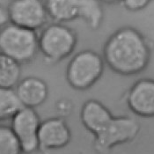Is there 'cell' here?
<instances>
[{
  "label": "cell",
  "mask_w": 154,
  "mask_h": 154,
  "mask_svg": "<svg viewBox=\"0 0 154 154\" xmlns=\"http://www.w3.org/2000/svg\"><path fill=\"white\" fill-rule=\"evenodd\" d=\"M151 48L142 33L131 26H124L113 33L103 48L105 63L122 76L141 73L151 60Z\"/></svg>",
  "instance_id": "cell-1"
},
{
  "label": "cell",
  "mask_w": 154,
  "mask_h": 154,
  "mask_svg": "<svg viewBox=\"0 0 154 154\" xmlns=\"http://www.w3.org/2000/svg\"><path fill=\"white\" fill-rule=\"evenodd\" d=\"M39 52L36 31L11 22L0 26V53L20 64L31 63Z\"/></svg>",
  "instance_id": "cell-2"
},
{
  "label": "cell",
  "mask_w": 154,
  "mask_h": 154,
  "mask_svg": "<svg viewBox=\"0 0 154 154\" xmlns=\"http://www.w3.org/2000/svg\"><path fill=\"white\" fill-rule=\"evenodd\" d=\"M104 58L97 52L85 49L77 53L66 68V80L75 90L85 91L97 83L103 75Z\"/></svg>",
  "instance_id": "cell-3"
},
{
  "label": "cell",
  "mask_w": 154,
  "mask_h": 154,
  "mask_svg": "<svg viewBox=\"0 0 154 154\" xmlns=\"http://www.w3.org/2000/svg\"><path fill=\"white\" fill-rule=\"evenodd\" d=\"M77 44L76 32L63 23L48 25L39 36V52L49 63H57L70 57Z\"/></svg>",
  "instance_id": "cell-4"
},
{
  "label": "cell",
  "mask_w": 154,
  "mask_h": 154,
  "mask_svg": "<svg viewBox=\"0 0 154 154\" xmlns=\"http://www.w3.org/2000/svg\"><path fill=\"white\" fill-rule=\"evenodd\" d=\"M140 130V123L135 118L127 116H114L107 127L94 136V148L97 153L107 154L117 145L133 141Z\"/></svg>",
  "instance_id": "cell-5"
},
{
  "label": "cell",
  "mask_w": 154,
  "mask_h": 154,
  "mask_svg": "<svg viewBox=\"0 0 154 154\" xmlns=\"http://www.w3.org/2000/svg\"><path fill=\"white\" fill-rule=\"evenodd\" d=\"M6 10L9 22L35 31L45 26L48 18L43 0H12Z\"/></svg>",
  "instance_id": "cell-6"
},
{
  "label": "cell",
  "mask_w": 154,
  "mask_h": 154,
  "mask_svg": "<svg viewBox=\"0 0 154 154\" xmlns=\"http://www.w3.org/2000/svg\"><path fill=\"white\" fill-rule=\"evenodd\" d=\"M11 120L10 127L20 143L23 153L32 154L38 151V135L42 122L35 108L22 107Z\"/></svg>",
  "instance_id": "cell-7"
},
{
  "label": "cell",
  "mask_w": 154,
  "mask_h": 154,
  "mask_svg": "<svg viewBox=\"0 0 154 154\" xmlns=\"http://www.w3.org/2000/svg\"><path fill=\"white\" fill-rule=\"evenodd\" d=\"M39 150L49 152L66 147L71 141V131L67 122L61 117L48 118L41 122Z\"/></svg>",
  "instance_id": "cell-8"
},
{
  "label": "cell",
  "mask_w": 154,
  "mask_h": 154,
  "mask_svg": "<svg viewBox=\"0 0 154 154\" xmlns=\"http://www.w3.org/2000/svg\"><path fill=\"white\" fill-rule=\"evenodd\" d=\"M127 105L139 117H154V79H141L133 84L127 95Z\"/></svg>",
  "instance_id": "cell-9"
},
{
  "label": "cell",
  "mask_w": 154,
  "mask_h": 154,
  "mask_svg": "<svg viewBox=\"0 0 154 154\" xmlns=\"http://www.w3.org/2000/svg\"><path fill=\"white\" fill-rule=\"evenodd\" d=\"M14 90L22 106L31 108L42 105L48 96V87L46 82L35 76L20 79Z\"/></svg>",
  "instance_id": "cell-10"
},
{
  "label": "cell",
  "mask_w": 154,
  "mask_h": 154,
  "mask_svg": "<svg viewBox=\"0 0 154 154\" xmlns=\"http://www.w3.org/2000/svg\"><path fill=\"white\" fill-rule=\"evenodd\" d=\"M114 116L103 103L97 100L85 101L80 111V120L83 126L94 136L103 131Z\"/></svg>",
  "instance_id": "cell-11"
},
{
  "label": "cell",
  "mask_w": 154,
  "mask_h": 154,
  "mask_svg": "<svg viewBox=\"0 0 154 154\" xmlns=\"http://www.w3.org/2000/svg\"><path fill=\"white\" fill-rule=\"evenodd\" d=\"M48 18L57 23L75 20L79 17V0H45Z\"/></svg>",
  "instance_id": "cell-12"
},
{
  "label": "cell",
  "mask_w": 154,
  "mask_h": 154,
  "mask_svg": "<svg viewBox=\"0 0 154 154\" xmlns=\"http://www.w3.org/2000/svg\"><path fill=\"white\" fill-rule=\"evenodd\" d=\"M21 64L0 53V87L14 89L20 81Z\"/></svg>",
  "instance_id": "cell-13"
},
{
  "label": "cell",
  "mask_w": 154,
  "mask_h": 154,
  "mask_svg": "<svg viewBox=\"0 0 154 154\" xmlns=\"http://www.w3.org/2000/svg\"><path fill=\"white\" fill-rule=\"evenodd\" d=\"M103 8L99 0H79V17L92 29L100 26L103 20Z\"/></svg>",
  "instance_id": "cell-14"
},
{
  "label": "cell",
  "mask_w": 154,
  "mask_h": 154,
  "mask_svg": "<svg viewBox=\"0 0 154 154\" xmlns=\"http://www.w3.org/2000/svg\"><path fill=\"white\" fill-rule=\"evenodd\" d=\"M22 107L14 89L0 87V122L12 119Z\"/></svg>",
  "instance_id": "cell-15"
},
{
  "label": "cell",
  "mask_w": 154,
  "mask_h": 154,
  "mask_svg": "<svg viewBox=\"0 0 154 154\" xmlns=\"http://www.w3.org/2000/svg\"><path fill=\"white\" fill-rule=\"evenodd\" d=\"M0 154H23L20 143L9 126L0 125Z\"/></svg>",
  "instance_id": "cell-16"
},
{
  "label": "cell",
  "mask_w": 154,
  "mask_h": 154,
  "mask_svg": "<svg viewBox=\"0 0 154 154\" xmlns=\"http://www.w3.org/2000/svg\"><path fill=\"white\" fill-rule=\"evenodd\" d=\"M152 0H123V6L130 12H138L149 5Z\"/></svg>",
  "instance_id": "cell-17"
},
{
  "label": "cell",
  "mask_w": 154,
  "mask_h": 154,
  "mask_svg": "<svg viewBox=\"0 0 154 154\" xmlns=\"http://www.w3.org/2000/svg\"><path fill=\"white\" fill-rule=\"evenodd\" d=\"M9 22L8 20V15H7V10L5 9L0 5V26H4L5 24Z\"/></svg>",
  "instance_id": "cell-18"
},
{
  "label": "cell",
  "mask_w": 154,
  "mask_h": 154,
  "mask_svg": "<svg viewBox=\"0 0 154 154\" xmlns=\"http://www.w3.org/2000/svg\"><path fill=\"white\" fill-rule=\"evenodd\" d=\"M99 1L104 4H107V5H116L118 3H122L123 0H99Z\"/></svg>",
  "instance_id": "cell-19"
}]
</instances>
